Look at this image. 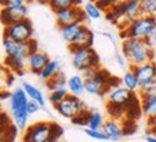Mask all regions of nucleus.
I'll return each instance as SVG.
<instances>
[{
    "label": "nucleus",
    "instance_id": "nucleus-1",
    "mask_svg": "<svg viewBox=\"0 0 156 142\" xmlns=\"http://www.w3.org/2000/svg\"><path fill=\"white\" fill-rule=\"evenodd\" d=\"M122 55L126 57L129 66L136 67L147 62H153L155 50L152 47L151 40L126 39L122 42Z\"/></svg>",
    "mask_w": 156,
    "mask_h": 142
},
{
    "label": "nucleus",
    "instance_id": "nucleus-2",
    "mask_svg": "<svg viewBox=\"0 0 156 142\" xmlns=\"http://www.w3.org/2000/svg\"><path fill=\"white\" fill-rule=\"evenodd\" d=\"M155 29H156V16H140L126 30L120 32V38L123 40H126V39L151 40V38H153Z\"/></svg>",
    "mask_w": 156,
    "mask_h": 142
},
{
    "label": "nucleus",
    "instance_id": "nucleus-3",
    "mask_svg": "<svg viewBox=\"0 0 156 142\" xmlns=\"http://www.w3.org/2000/svg\"><path fill=\"white\" fill-rule=\"evenodd\" d=\"M72 53V65L76 71L85 72L87 69H99L100 59L93 47H69Z\"/></svg>",
    "mask_w": 156,
    "mask_h": 142
},
{
    "label": "nucleus",
    "instance_id": "nucleus-4",
    "mask_svg": "<svg viewBox=\"0 0 156 142\" xmlns=\"http://www.w3.org/2000/svg\"><path fill=\"white\" fill-rule=\"evenodd\" d=\"M135 98V93L123 88L122 85L116 86L108 93V109L112 116H118L119 114H125L128 105Z\"/></svg>",
    "mask_w": 156,
    "mask_h": 142
},
{
    "label": "nucleus",
    "instance_id": "nucleus-5",
    "mask_svg": "<svg viewBox=\"0 0 156 142\" xmlns=\"http://www.w3.org/2000/svg\"><path fill=\"white\" fill-rule=\"evenodd\" d=\"M3 47H5L6 56L19 57V59H22L24 62H27L29 57L39 50L37 42L34 39L24 43H17L9 38H3Z\"/></svg>",
    "mask_w": 156,
    "mask_h": 142
},
{
    "label": "nucleus",
    "instance_id": "nucleus-6",
    "mask_svg": "<svg viewBox=\"0 0 156 142\" xmlns=\"http://www.w3.org/2000/svg\"><path fill=\"white\" fill-rule=\"evenodd\" d=\"M110 79H112V75L108 71L99 69L95 78L85 81V92L89 95H93V96H105L112 90Z\"/></svg>",
    "mask_w": 156,
    "mask_h": 142
},
{
    "label": "nucleus",
    "instance_id": "nucleus-7",
    "mask_svg": "<svg viewBox=\"0 0 156 142\" xmlns=\"http://www.w3.org/2000/svg\"><path fill=\"white\" fill-rule=\"evenodd\" d=\"M33 24L29 19H23L7 26L3 30V38H9L17 43H24L33 39Z\"/></svg>",
    "mask_w": 156,
    "mask_h": 142
},
{
    "label": "nucleus",
    "instance_id": "nucleus-8",
    "mask_svg": "<svg viewBox=\"0 0 156 142\" xmlns=\"http://www.w3.org/2000/svg\"><path fill=\"white\" fill-rule=\"evenodd\" d=\"M80 2L77 5L72 6V7H66V9H59L55 12V16H56L57 24L59 27L62 26H67V24L72 23H82L86 20V14L83 12V7H80Z\"/></svg>",
    "mask_w": 156,
    "mask_h": 142
},
{
    "label": "nucleus",
    "instance_id": "nucleus-9",
    "mask_svg": "<svg viewBox=\"0 0 156 142\" xmlns=\"http://www.w3.org/2000/svg\"><path fill=\"white\" fill-rule=\"evenodd\" d=\"M50 132H52V123L50 122H34L29 125L24 131L23 142H50Z\"/></svg>",
    "mask_w": 156,
    "mask_h": 142
},
{
    "label": "nucleus",
    "instance_id": "nucleus-10",
    "mask_svg": "<svg viewBox=\"0 0 156 142\" xmlns=\"http://www.w3.org/2000/svg\"><path fill=\"white\" fill-rule=\"evenodd\" d=\"M55 109L57 111V114L66 119H75L77 115H80L83 112V100L79 96L75 95H67L66 99H63L60 104L55 105Z\"/></svg>",
    "mask_w": 156,
    "mask_h": 142
},
{
    "label": "nucleus",
    "instance_id": "nucleus-11",
    "mask_svg": "<svg viewBox=\"0 0 156 142\" xmlns=\"http://www.w3.org/2000/svg\"><path fill=\"white\" fill-rule=\"evenodd\" d=\"M26 16H27V6L26 5L2 7V10H0V22L3 23L5 27L12 26L13 23L19 22V20L27 19Z\"/></svg>",
    "mask_w": 156,
    "mask_h": 142
},
{
    "label": "nucleus",
    "instance_id": "nucleus-12",
    "mask_svg": "<svg viewBox=\"0 0 156 142\" xmlns=\"http://www.w3.org/2000/svg\"><path fill=\"white\" fill-rule=\"evenodd\" d=\"M135 75H136L137 81H139V85H147L151 82L156 81V62H147L145 65H140V66L132 67Z\"/></svg>",
    "mask_w": 156,
    "mask_h": 142
},
{
    "label": "nucleus",
    "instance_id": "nucleus-13",
    "mask_svg": "<svg viewBox=\"0 0 156 142\" xmlns=\"http://www.w3.org/2000/svg\"><path fill=\"white\" fill-rule=\"evenodd\" d=\"M49 62H50V57L48 56V53L42 52V50H37V52L33 53V55L27 59V67L32 73L40 75L43 69L49 65Z\"/></svg>",
    "mask_w": 156,
    "mask_h": 142
},
{
    "label": "nucleus",
    "instance_id": "nucleus-14",
    "mask_svg": "<svg viewBox=\"0 0 156 142\" xmlns=\"http://www.w3.org/2000/svg\"><path fill=\"white\" fill-rule=\"evenodd\" d=\"M29 104V98L26 92L23 90V88H16L12 92L10 96V109H12V114H17V112H24L27 108Z\"/></svg>",
    "mask_w": 156,
    "mask_h": 142
},
{
    "label": "nucleus",
    "instance_id": "nucleus-15",
    "mask_svg": "<svg viewBox=\"0 0 156 142\" xmlns=\"http://www.w3.org/2000/svg\"><path fill=\"white\" fill-rule=\"evenodd\" d=\"M102 131L108 135L110 141H115V142L120 141V139L125 137L123 123L120 122L119 119H115V118L106 121V122H105V125H103V128H102Z\"/></svg>",
    "mask_w": 156,
    "mask_h": 142
},
{
    "label": "nucleus",
    "instance_id": "nucleus-16",
    "mask_svg": "<svg viewBox=\"0 0 156 142\" xmlns=\"http://www.w3.org/2000/svg\"><path fill=\"white\" fill-rule=\"evenodd\" d=\"M93 43H95V35L86 24H83L79 35L76 36L75 42L69 47H93Z\"/></svg>",
    "mask_w": 156,
    "mask_h": 142
},
{
    "label": "nucleus",
    "instance_id": "nucleus-17",
    "mask_svg": "<svg viewBox=\"0 0 156 142\" xmlns=\"http://www.w3.org/2000/svg\"><path fill=\"white\" fill-rule=\"evenodd\" d=\"M83 24L82 23H72V24H67V26H62L60 27V35H62V39L70 46L72 43L75 42L76 36L79 35L80 29Z\"/></svg>",
    "mask_w": 156,
    "mask_h": 142
},
{
    "label": "nucleus",
    "instance_id": "nucleus-18",
    "mask_svg": "<svg viewBox=\"0 0 156 142\" xmlns=\"http://www.w3.org/2000/svg\"><path fill=\"white\" fill-rule=\"evenodd\" d=\"M120 83H122L123 88H126V89L133 92V93L140 89L139 81H137V78H136V75H135V72H133L132 67H129L128 71L123 73L122 79H120Z\"/></svg>",
    "mask_w": 156,
    "mask_h": 142
},
{
    "label": "nucleus",
    "instance_id": "nucleus-19",
    "mask_svg": "<svg viewBox=\"0 0 156 142\" xmlns=\"http://www.w3.org/2000/svg\"><path fill=\"white\" fill-rule=\"evenodd\" d=\"M67 90L75 96H80L85 92V79L82 78V75H73L67 78Z\"/></svg>",
    "mask_w": 156,
    "mask_h": 142
},
{
    "label": "nucleus",
    "instance_id": "nucleus-20",
    "mask_svg": "<svg viewBox=\"0 0 156 142\" xmlns=\"http://www.w3.org/2000/svg\"><path fill=\"white\" fill-rule=\"evenodd\" d=\"M22 88H23V90L26 92V95H27V98L30 100L37 102L42 108H44V106H46V99H44L43 93L37 89V88H36V86H33L32 83H27V82H23Z\"/></svg>",
    "mask_w": 156,
    "mask_h": 142
},
{
    "label": "nucleus",
    "instance_id": "nucleus-21",
    "mask_svg": "<svg viewBox=\"0 0 156 142\" xmlns=\"http://www.w3.org/2000/svg\"><path fill=\"white\" fill-rule=\"evenodd\" d=\"M62 72V63L59 60H50L49 62V65L44 69L42 71V73H40V79L44 82H49L52 78H55V76L57 75V73H60Z\"/></svg>",
    "mask_w": 156,
    "mask_h": 142
},
{
    "label": "nucleus",
    "instance_id": "nucleus-22",
    "mask_svg": "<svg viewBox=\"0 0 156 142\" xmlns=\"http://www.w3.org/2000/svg\"><path fill=\"white\" fill-rule=\"evenodd\" d=\"M140 106H142V114L147 119L156 118V96L140 98Z\"/></svg>",
    "mask_w": 156,
    "mask_h": 142
},
{
    "label": "nucleus",
    "instance_id": "nucleus-23",
    "mask_svg": "<svg viewBox=\"0 0 156 142\" xmlns=\"http://www.w3.org/2000/svg\"><path fill=\"white\" fill-rule=\"evenodd\" d=\"M105 118L103 115L100 114L99 111H95L92 109L89 112V119H87V129H93V131H99V129L103 128L105 125Z\"/></svg>",
    "mask_w": 156,
    "mask_h": 142
},
{
    "label": "nucleus",
    "instance_id": "nucleus-24",
    "mask_svg": "<svg viewBox=\"0 0 156 142\" xmlns=\"http://www.w3.org/2000/svg\"><path fill=\"white\" fill-rule=\"evenodd\" d=\"M46 86L50 92H55V90H59V89H67V78L66 75L60 72L57 73L55 78H52L49 82H46Z\"/></svg>",
    "mask_w": 156,
    "mask_h": 142
},
{
    "label": "nucleus",
    "instance_id": "nucleus-25",
    "mask_svg": "<svg viewBox=\"0 0 156 142\" xmlns=\"http://www.w3.org/2000/svg\"><path fill=\"white\" fill-rule=\"evenodd\" d=\"M14 83V73L3 65H0V90H9Z\"/></svg>",
    "mask_w": 156,
    "mask_h": 142
},
{
    "label": "nucleus",
    "instance_id": "nucleus-26",
    "mask_svg": "<svg viewBox=\"0 0 156 142\" xmlns=\"http://www.w3.org/2000/svg\"><path fill=\"white\" fill-rule=\"evenodd\" d=\"M5 66L7 67L10 72H13L14 75H22V73H23V69H24V60H22L19 57L6 56Z\"/></svg>",
    "mask_w": 156,
    "mask_h": 142
},
{
    "label": "nucleus",
    "instance_id": "nucleus-27",
    "mask_svg": "<svg viewBox=\"0 0 156 142\" xmlns=\"http://www.w3.org/2000/svg\"><path fill=\"white\" fill-rule=\"evenodd\" d=\"M83 12H85L86 17L90 20H98L102 17V10H100L99 7H98V5L93 3V2L85 3V5H83Z\"/></svg>",
    "mask_w": 156,
    "mask_h": 142
},
{
    "label": "nucleus",
    "instance_id": "nucleus-28",
    "mask_svg": "<svg viewBox=\"0 0 156 142\" xmlns=\"http://www.w3.org/2000/svg\"><path fill=\"white\" fill-rule=\"evenodd\" d=\"M140 10L143 16H155L156 14V0H142Z\"/></svg>",
    "mask_w": 156,
    "mask_h": 142
},
{
    "label": "nucleus",
    "instance_id": "nucleus-29",
    "mask_svg": "<svg viewBox=\"0 0 156 142\" xmlns=\"http://www.w3.org/2000/svg\"><path fill=\"white\" fill-rule=\"evenodd\" d=\"M67 95H69L67 89H59V90H55V92H50L49 93V102L53 104V106H55V105L60 104L63 99H66Z\"/></svg>",
    "mask_w": 156,
    "mask_h": 142
},
{
    "label": "nucleus",
    "instance_id": "nucleus-30",
    "mask_svg": "<svg viewBox=\"0 0 156 142\" xmlns=\"http://www.w3.org/2000/svg\"><path fill=\"white\" fill-rule=\"evenodd\" d=\"M151 96H156V81L140 86L139 89V98H151Z\"/></svg>",
    "mask_w": 156,
    "mask_h": 142
},
{
    "label": "nucleus",
    "instance_id": "nucleus-31",
    "mask_svg": "<svg viewBox=\"0 0 156 142\" xmlns=\"http://www.w3.org/2000/svg\"><path fill=\"white\" fill-rule=\"evenodd\" d=\"M79 2H72V0H50L49 6L53 12H56L59 9H66V7H72V6L77 5Z\"/></svg>",
    "mask_w": 156,
    "mask_h": 142
},
{
    "label": "nucleus",
    "instance_id": "nucleus-32",
    "mask_svg": "<svg viewBox=\"0 0 156 142\" xmlns=\"http://www.w3.org/2000/svg\"><path fill=\"white\" fill-rule=\"evenodd\" d=\"M85 133L87 135L89 138H92V139H96V141H110L109 139V137L106 135V133L102 131V129H99V131H93V129H85Z\"/></svg>",
    "mask_w": 156,
    "mask_h": 142
},
{
    "label": "nucleus",
    "instance_id": "nucleus-33",
    "mask_svg": "<svg viewBox=\"0 0 156 142\" xmlns=\"http://www.w3.org/2000/svg\"><path fill=\"white\" fill-rule=\"evenodd\" d=\"M13 125V119L10 118L6 112H2L0 115V132H5L6 129H9Z\"/></svg>",
    "mask_w": 156,
    "mask_h": 142
},
{
    "label": "nucleus",
    "instance_id": "nucleus-34",
    "mask_svg": "<svg viewBox=\"0 0 156 142\" xmlns=\"http://www.w3.org/2000/svg\"><path fill=\"white\" fill-rule=\"evenodd\" d=\"M89 112L90 111H87V112H82L80 115H77L75 119H72V122L76 123V125H80V126H87V119H89Z\"/></svg>",
    "mask_w": 156,
    "mask_h": 142
},
{
    "label": "nucleus",
    "instance_id": "nucleus-35",
    "mask_svg": "<svg viewBox=\"0 0 156 142\" xmlns=\"http://www.w3.org/2000/svg\"><path fill=\"white\" fill-rule=\"evenodd\" d=\"M63 129L57 125V123H52V132H50V142H57L59 138L62 137Z\"/></svg>",
    "mask_w": 156,
    "mask_h": 142
},
{
    "label": "nucleus",
    "instance_id": "nucleus-36",
    "mask_svg": "<svg viewBox=\"0 0 156 142\" xmlns=\"http://www.w3.org/2000/svg\"><path fill=\"white\" fill-rule=\"evenodd\" d=\"M42 109V106L37 104V102H34V100H30L29 99V104H27V108H26V111H27L29 116H32V115L37 114L39 111Z\"/></svg>",
    "mask_w": 156,
    "mask_h": 142
},
{
    "label": "nucleus",
    "instance_id": "nucleus-37",
    "mask_svg": "<svg viewBox=\"0 0 156 142\" xmlns=\"http://www.w3.org/2000/svg\"><path fill=\"white\" fill-rule=\"evenodd\" d=\"M146 133H151V135H155L156 137V118L147 119V131H146Z\"/></svg>",
    "mask_w": 156,
    "mask_h": 142
},
{
    "label": "nucleus",
    "instance_id": "nucleus-38",
    "mask_svg": "<svg viewBox=\"0 0 156 142\" xmlns=\"http://www.w3.org/2000/svg\"><path fill=\"white\" fill-rule=\"evenodd\" d=\"M24 5L23 0H5V2H0L2 7H9V6H20Z\"/></svg>",
    "mask_w": 156,
    "mask_h": 142
},
{
    "label": "nucleus",
    "instance_id": "nucleus-39",
    "mask_svg": "<svg viewBox=\"0 0 156 142\" xmlns=\"http://www.w3.org/2000/svg\"><path fill=\"white\" fill-rule=\"evenodd\" d=\"M100 69V67H99ZM99 69H87V71L82 72V78L85 79V81H89V79H92V78H95V75L98 73V71Z\"/></svg>",
    "mask_w": 156,
    "mask_h": 142
},
{
    "label": "nucleus",
    "instance_id": "nucleus-40",
    "mask_svg": "<svg viewBox=\"0 0 156 142\" xmlns=\"http://www.w3.org/2000/svg\"><path fill=\"white\" fill-rule=\"evenodd\" d=\"M116 62H118L119 65H120V66L122 67H125L126 66V57L123 56V55H120V53H116Z\"/></svg>",
    "mask_w": 156,
    "mask_h": 142
},
{
    "label": "nucleus",
    "instance_id": "nucleus-41",
    "mask_svg": "<svg viewBox=\"0 0 156 142\" xmlns=\"http://www.w3.org/2000/svg\"><path fill=\"white\" fill-rule=\"evenodd\" d=\"M145 141H146V142H156V137H155V135H151V133H146Z\"/></svg>",
    "mask_w": 156,
    "mask_h": 142
},
{
    "label": "nucleus",
    "instance_id": "nucleus-42",
    "mask_svg": "<svg viewBox=\"0 0 156 142\" xmlns=\"http://www.w3.org/2000/svg\"><path fill=\"white\" fill-rule=\"evenodd\" d=\"M0 142H6V139H5V137H3L2 132H0Z\"/></svg>",
    "mask_w": 156,
    "mask_h": 142
},
{
    "label": "nucleus",
    "instance_id": "nucleus-43",
    "mask_svg": "<svg viewBox=\"0 0 156 142\" xmlns=\"http://www.w3.org/2000/svg\"><path fill=\"white\" fill-rule=\"evenodd\" d=\"M153 40L156 42V29H155V32H153Z\"/></svg>",
    "mask_w": 156,
    "mask_h": 142
},
{
    "label": "nucleus",
    "instance_id": "nucleus-44",
    "mask_svg": "<svg viewBox=\"0 0 156 142\" xmlns=\"http://www.w3.org/2000/svg\"><path fill=\"white\" fill-rule=\"evenodd\" d=\"M2 112H3V109H2V104H0V115H2Z\"/></svg>",
    "mask_w": 156,
    "mask_h": 142
}]
</instances>
